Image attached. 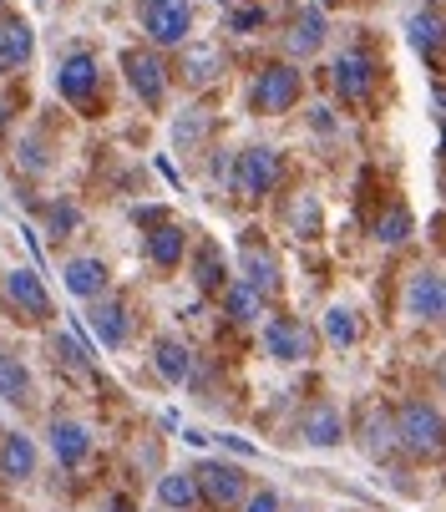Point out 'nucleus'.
I'll return each mask as SVG.
<instances>
[{
	"instance_id": "1",
	"label": "nucleus",
	"mask_w": 446,
	"mask_h": 512,
	"mask_svg": "<svg viewBox=\"0 0 446 512\" xmlns=\"http://www.w3.org/2000/svg\"><path fill=\"white\" fill-rule=\"evenodd\" d=\"M391 421H396V447L406 457H416V462L441 457V411L431 401H406Z\"/></svg>"
},
{
	"instance_id": "2",
	"label": "nucleus",
	"mask_w": 446,
	"mask_h": 512,
	"mask_svg": "<svg viewBox=\"0 0 446 512\" xmlns=\"http://www.w3.org/2000/svg\"><path fill=\"white\" fill-rule=\"evenodd\" d=\"M300 92H305V77H300V71H294L289 61H274V66H264L259 77H254L249 107L264 112V117H279V112H289L294 102H300Z\"/></svg>"
},
{
	"instance_id": "3",
	"label": "nucleus",
	"mask_w": 446,
	"mask_h": 512,
	"mask_svg": "<svg viewBox=\"0 0 446 512\" xmlns=\"http://www.w3.org/2000/svg\"><path fill=\"white\" fill-rule=\"evenodd\" d=\"M234 193L239 198H264V193H274L279 188V178H284V163H279V153L274 148H249V153H239V163H234Z\"/></svg>"
},
{
	"instance_id": "4",
	"label": "nucleus",
	"mask_w": 446,
	"mask_h": 512,
	"mask_svg": "<svg viewBox=\"0 0 446 512\" xmlns=\"http://www.w3.org/2000/svg\"><path fill=\"white\" fill-rule=\"evenodd\" d=\"M193 482H198V497H203L213 512H229V507H239V502L249 497L244 472H239L234 462H203V467H193Z\"/></svg>"
},
{
	"instance_id": "5",
	"label": "nucleus",
	"mask_w": 446,
	"mask_h": 512,
	"mask_svg": "<svg viewBox=\"0 0 446 512\" xmlns=\"http://www.w3.org/2000/svg\"><path fill=\"white\" fill-rule=\"evenodd\" d=\"M142 31L158 46H183L193 31V6L188 0H142Z\"/></svg>"
},
{
	"instance_id": "6",
	"label": "nucleus",
	"mask_w": 446,
	"mask_h": 512,
	"mask_svg": "<svg viewBox=\"0 0 446 512\" xmlns=\"http://www.w3.org/2000/svg\"><path fill=\"white\" fill-rule=\"evenodd\" d=\"M264 350H269L274 360H284V365L310 360V355H315V330H310L305 320H294V315H274V320L264 325Z\"/></svg>"
},
{
	"instance_id": "7",
	"label": "nucleus",
	"mask_w": 446,
	"mask_h": 512,
	"mask_svg": "<svg viewBox=\"0 0 446 512\" xmlns=\"http://www.w3.org/2000/svg\"><path fill=\"white\" fill-rule=\"evenodd\" d=\"M97 87H102V71H97V61H92L87 51H77V56H66V61H61V71H56V92H61L71 107H87V102L97 97Z\"/></svg>"
},
{
	"instance_id": "8",
	"label": "nucleus",
	"mask_w": 446,
	"mask_h": 512,
	"mask_svg": "<svg viewBox=\"0 0 446 512\" xmlns=\"http://www.w3.org/2000/svg\"><path fill=\"white\" fill-rule=\"evenodd\" d=\"M122 66H127L132 92H137L147 107H163V97H168V66H163L153 51H127Z\"/></svg>"
},
{
	"instance_id": "9",
	"label": "nucleus",
	"mask_w": 446,
	"mask_h": 512,
	"mask_svg": "<svg viewBox=\"0 0 446 512\" xmlns=\"http://www.w3.org/2000/svg\"><path fill=\"white\" fill-rule=\"evenodd\" d=\"M406 315H411V320H426V325H436V320L446 315V284H441V269H416V274H411Z\"/></svg>"
},
{
	"instance_id": "10",
	"label": "nucleus",
	"mask_w": 446,
	"mask_h": 512,
	"mask_svg": "<svg viewBox=\"0 0 446 512\" xmlns=\"http://www.w3.org/2000/svg\"><path fill=\"white\" fill-rule=\"evenodd\" d=\"M6 300L26 315V320H51V295L36 269H11L6 274Z\"/></svg>"
},
{
	"instance_id": "11",
	"label": "nucleus",
	"mask_w": 446,
	"mask_h": 512,
	"mask_svg": "<svg viewBox=\"0 0 446 512\" xmlns=\"http://www.w3.org/2000/svg\"><path fill=\"white\" fill-rule=\"evenodd\" d=\"M335 92L345 102H365L370 92H376V61H370L365 51H345L335 61Z\"/></svg>"
},
{
	"instance_id": "12",
	"label": "nucleus",
	"mask_w": 446,
	"mask_h": 512,
	"mask_svg": "<svg viewBox=\"0 0 446 512\" xmlns=\"http://www.w3.org/2000/svg\"><path fill=\"white\" fill-rule=\"evenodd\" d=\"M51 457L61 467H82L92 457V431L82 421H71V416H56L51 421Z\"/></svg>"
},
{
	"instance_id": "13",
	"label": "nucleus",
	"mask_w": 446,
	"mask_h": 512,
	"mask_svg": "<svg viewBox=\"0 0 446 512\" xmlns=\"http://www.w3.org/2000/svg\"><path fill=\"white\" fill-rule=\"evenodd\" d=\"M31 56H36L31 21H26V16H0V66H6V71H21Z\"/></svg>"
},
{
	"instance_id": "14",
	"label": "nucleus",
	"mask_w": 446,
	"mask_h": 512,
	"mask_svg": "<svg viewBox=\"0 0 446 512\" xmlns=\"http://www.w3.org/2000/svg\"><path fill=\"white\" fill-rule=\"evenodd\" d=\"M300 436H305V447H340L345 442V416L330 401H315L300 421Z\"/></svg>"
},
{
	"instance_id": "15",
	"label": "nucleus",
	"mask_w": 446,
	"mask_h": 512,
	"mask_svg": "<svg viewBox=\"0 0 446 512\" xmlns=\"http://www.w3.org/2000/svg\"><path fill=\"white\" fill-rule=\"evenodd\" d=\"M36 477V442L26 431L0 436V482H26Z\"/></svg>"
},
{
	"instance_id": "16",
	"label": "nucleus",
	"mask_w": 446,
	"mask_h": 512,
	"mask_svg": "<svg viewBox=\"0 0 446 512\" xmlns=\"http://www.w3.org/2000/svg\"><path fill=\"white\" fill-rule=\"evenodd\" d=\"M153 365H158V376H163L168 386H183V381L193 376V350H188L178 335H158V340H153Z\"/></svg>"
},
{
	"instance_id": "17",
	"label": "nucleus",
	"mask_w": 446,
	"mask_h": 512,
	"mask_svg": "<svg viewBox=\"0 0 446 512\" xmlns=\"http://www.w3.org/2000/svg\"><path fill=\"white\" fill-rule=\"evenodd\" d=\"M239 269H244V284L254 289V295H274L279 289V259L269 254V249H259V244H244V254H239Z\"/></svg>"
},
{
	"instance_id": "18",
	"label": "nucleus",
	"mask_w": 446,
	"mask_h": 512,
	"mask_svg": "<svg viewBox=\"0 0 446 512\" xmlns=\"http://www.w3.org/2000/svg\"><path fill=\"white\" fill-rule=\"evenodd\" d=\"M92 330H97V340L107 345V350H122L127 345V305L122 300H107V295H97V305H92Z\"/></svg>"
},
{
	"instance_id": "19",
	"label": "nucleus",
	"mask_w": 446,
	"mask_h": 512,
	"mask_svg": "<svg viewBox=\"0 0 446 512\" xmlns=\"http://www.w3.org/2000/svg\"><path fill=\"white\" fill-rule=\"evenodd\" d=\"M183 249H188V234L178 224H168V218H158L153 234H147V259H153L158 269H178L183 264Z\"/></svg>"
},
{
	"instance_id": "20",
	"label": "nucleus",
	"mask_w": 446,
	"mask_h": 512,
	"mask_svg": "<svg viewBox=\"0 0 446 512\" xmlns=\"http://www.w3.org/2000/svg\"><path fill=\"white\" fill-rule=\"evenodd\" d=\"M61 279H66V289H71L77 300L107 295V264H102V259H71V264L61 269Z\"/></svg>"
},
{
	"instance_id": "21",
	"label": "nucleus",
	"mask_w": 446,
	"mask_h": 512,
	"mask_svg": "<svg viewBox=\"0 0 446 512\" xmlns=\"http://www.w3.org/2000/svg\"><path fill=\"white\" fill-rule=\"evenodd\" d=\"M320 41H325V11L310 6V11L294 16V26H289V36H284V51H289V56H315Z\"/></svg>"
},
{
	"instance_id": "22",
	"label": "nucleus",
	"mask_w": 446,
	"mask_h": 512,
	"mask_svg": "<svg viewBox=\"0 0 446 512\" xmlns=\"http://www.w3.org/2000/svg\"><path fill=\"white\" fill-rule=\"evenodd\" d=\"M223 71V56H218V46H208V41H193V46H183V82L188 87H208L213 77Z\"/></svg>"
},
{
	"instance_id": "23",
	"label": "nucleus",
	"mask_w": 446,
	"mask_h": 512,
	"mask_svg": "<svg viewBox=\"0 0 446 512\" xmlns=\"http://www.w3.org/2000/svg\"><path fill=\"white\" fill-rule=\"evenodd\" d=\"M284 224H289V234L294 239H320V198L315 193H294L289 198V208H284Z\"/></svg>"
},
{
	"instance_id": "24",
	"label": "nucleus",
	"mask_w": 446,
	"mask_h": 512,
	"mask_svg": "<svg viewBox=\"0 0 446 512\" xmlns=\"http://www.w3.org/2000/svg\"><path fill=\"white\" fill-rule=\"evenodd\" d=\"M406 36H411V46H416L426 61H441V11H436V6H421V11L411 16Z\"/></svg>"
},
{
	"instance_id": "25",
	"label": "nucleus",
	"mask_w": 446,
	"mask_h": 512,
	"mask_svg": "<svg viewBox=\"0 0 446 512\" xmlns=\"http://www.w3.org/2000/svg\"><path fill=\"white\" fill-rule=\"evenodd\" d=\"M158 502H163L168 512H193V507L203 502L193 472H163V477H158Z\"/></svg>"
},
{
	"instance_id": "26",
	"label": "nucleus",
	"mask_w": 446,
	"mask_h": 512,
	"mask_svg": "<svg viewBox=\"0 0 446 512\" xmlns=\"http://www.w3.org/2000/svg\"><path fill=\"white\" fill-rule=\"evenodd\" d=\"M0 396H6L11 406H31V371L11 350H0Z\"/></svg>"
},
{
	"instance_id": "27",
	"label": "nucleus",
	"mask_w": 446,
	"mask_h": 512,
	"mask_svg": "<svg viewBox=\"0 0 446 512\" xmlns=\"http://www.w3.org/2000/svg\"><path fill=\"white\" fill-rule=\"evenodd\" d=\"M396 452V421H391V411H370L365 416V457H376V462H386Z\"/></svg>"
},
{
	"instance_id": "28",
	"label": "nucleus",
	"mask_w": 446,
	"mask_h": 512,
	"mask_svg": "<svg viewBox=\"0 0 446 512\" xmlns=\"http://www.w3.org/2000/svg\"><path fill=\"white\" fill-rule=\"evenodd\" d=\"M223 310H229V320H234V325H254V320L264 315V295H254V289L239 279V284L223 289Z\"/></svg>"
},
{
	"instance_id": "29",
	"label": "nucleus",
	"mask_w": 446,
	"mask_h": 512,
	"mask_svg": "<svg viewBox=\"0 0 446 512\" xmlns=\"http://www.w3.org/2000/svg\"><path fill=\"white\" fill-rule=\"evenodd\" d=\"M411 229H416V224H411V213H406L401 203H391V208L381 213V224H376V239H381V244H406Z\"/></svg>"
},
{
	"instance_id": "30",
	"label": "nucleus",
	"mask_w": 446,
	"mask_h": 512,
	"mask_svg": "<svg viewBox=\"0 0 446 512\" xmlns=\"http://www.w3.org/2000/svg\"><path fill=\"white\" fill-rule=\"evenodd\" d=\"M203 132H208V112H203V107H188V112L173 122V142H178L183 153H188V148H198Z\"/></svg>"
},
{
	"instance_id": "31",
	"label": "nucleus",
	"mask_w": 446,
	"mask_h": 512,
	"mask_svg": "<svg viewBox=\"0 0 446 512\" xmlns=\"http://www.w3.org/2000/svg\"><path fill=\"white\" fill-rule=\"evenodd\" d=\"M325 340H330V345H340V350H345V345H355V340H360L355 315H350V310H325Z\"/></svg>"
},
{
	"instance_id": "32",
	"label": "nucleus",
	"mask_w": 446,
	"mask_h": 512,
	"mask_svg": "<svg viewBox=\"0 0 446 512\" xmlns=\"http://www.w3.org/2000/svg\"><path fill=\"white\" fill-rule=\"evenodd\" d=\"M198 289H223V269H218V244H203L198 249Z\"/></svg>"
},
{
	"instance_id": "33",
	"label": "nucleus",
	"mask_w": 446,
	"mask_h": 512,
	"mask_svg": "<svg viewBox=\"0 0 446 512\" xmlns=\"http://www.w3.org/2000/svg\"><path fill=\"white\" fill-rule=\"evenodd\" d=\"M51 350H56V360H66V365H71V371H87V350H82L77 340H61V335H56V340H51Z\"/></svg>"
},
{
	"instance_id": "34",
	"label": "nucleus",
	"mask_w": 446,
	"mask_h": 512,
	"mask_svg": "<svg viewBox=\"0 0 446 512\" xmlns=\"http://www.w3.org/2000/svg\"><path fill=\"white\" fill-rule=\"evenodd\" d=\"M77 224H82V213L71 208V203H56V208H51V229H56L61 239H66L71 229H77Z\"/></svg>"
},
{
	"instance_id": "35",
	"label": "nucleus",
	"mask_w": 446,
	"mask_h": 512,
	"mask_svg": "<svg viewBox=\"0 0 446 512\" xmlns=\"http://www.w3.org/2000/svg\"><path fill=\"white\" fill-rule=\"evenodd\" d=\"M244 512H279V492H254V497H244Z\"/></svg>"
},
{
	"instance_id": "36",
	"label": "nucleus",
	"mask_w": 446,
	"mask_h": 512,
	"mask_svg": "<svg viewBox=\"0 0 446 512\" xmlns=\"http://www.w3.org/2000/svg\"><path fill=\"white\" fill-rule=\"evenodd\" d=\"M264 26V11H234L229 16V31H259Z\"/></svg>"
},
{
	"instance_id": "37",
	"label": "nucleus",
	"mask_w": 446,
	"mask_h": 512,
	"mask_svg": "<svg viewBox=\"0 0 446 512\" xmlns=\"http://www.w3.org/2000/svg\"><path fill=\"white\" fill-rule=\"evenodd\" d=\"M218 442L229 447V452H239V457H259V447H254V442H244V436H218Z\"/></svg>"
},
{
	"instance_id": "38",
	"label": "nucleus",
	"mask_w": 446,
	"mask_h": 512,
	"mask_svg": "<svg viewBox=\"0 0 446 512\" xmlns=\"http://www.w3.org/2000/svg\"><path fill=\"white\" fill-rule=\"evenodd\" d=\"M310 122H315V132H335V117H330V107H310Z\"/></svg>"
},
{
	"instance_id": "39",
	"label": "nucleus",
	"mask_w": 446,
	"mask_h": 512,
	"mask_svg": "<svg viewBox=\"0 0 446 512\" xmlns=\"http://www.w3.org/2000/svg\"><path fill=\"white\" fill-rule=\"evenodd\" d=\"M107 512H137V507H132V497H122V492H117V497L107 502Z\"/></svg>"
}]
</instances>
